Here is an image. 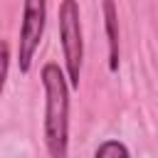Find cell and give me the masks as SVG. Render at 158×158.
I'll list each match as a JSON object with an SVG mask.
<instances>
[{
	"instance_id": "3",
	"label": "cell",
	"mask_w": 158,
	"mask_h": 158,
	"mask_svg": "<svg viewBox=\"0 0 158 158\" xmlns=\"http://www.w3.org/2000/svg\"><path fill=\"white\" fill-rule=\"evenodd\" d=\"M44 22H47V0H25L17 40V67L22 74H27L32 67V59L44 35Z\"/></svg>"
},
{
	"instance_id": "4",
	"label": "cell",
	"mask_w": 158,
	"mask_h": 158,
	"mask_svg": "<svg viewBox=\"0 0 158 158\" xmlns=\"http://www.w3.org/2000/svg\"><path fill=\"white\" fill-rule=\"evenodd\" d=\"M104 10V25H106V40H109V72L118 69V15L114 0H101Z\"/></svg>"
},
{
	"instance_id": "2",
	"label": "cell",
	"mask_w": 158,
	"mask_h": 158,
	"mask_svg": "<svg viewBox=\"0 0 158 158\" xmlns=\"http://www.w3.org/2000/svg\"><path fill=\"white\" fill-rule=\"evenodd\" d=\"M59 42H62L64 69H67L69 84H72V89H79L81 59H84V40H81V22H79L77 0H62L59 2Z\"/></svg>"
},
{
	"instance_id": "1",
	"label": "cell",
	"mask_w": 158,
	"mask_h": 158,
	"mask_svg": "<svg viewBox=\"0 0 158 158\" xmlns=\"http://www.w3.org/2000/svg\"><path fill=\"white\" fill-rule=\"evenodd\" d=\"M44 86V146L52 158H64L69 153V77L59 64L47 62L42 67Z\"/></svg>"
},
{
	"instance_id": "6",
	"label": "cell",
	"mask_w": 158,
	"mask_h": 158,
	"mask_svg": "<svg viewBox=\"0 0 158 158\" xmlns=\"http://www.w3.org/2000/svg\"><path fill=\"white\" fill-rule=\"evenodd\" d=\"M7 67H10V44L2 42V81L7 79Z\"/></svg>"
},
{
	"instance_id": "5",
	"label": "cell",
	"mask_w": 158,
	"mask_h": 158,
	"mask_svg": "<svg viewBox=\"0 0 158 158\" xmlns=\"http://www.w3.org/2000/svg\"><path fill=\"white\" fill-rule=\"evenodd\" d=\"M96 158H128L131 151L121 143V141H104L96 151H94Z\"/></svg>"
}]
</instances>
